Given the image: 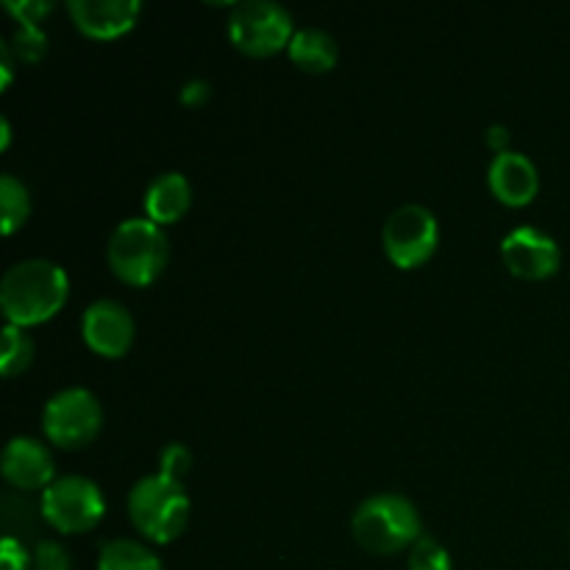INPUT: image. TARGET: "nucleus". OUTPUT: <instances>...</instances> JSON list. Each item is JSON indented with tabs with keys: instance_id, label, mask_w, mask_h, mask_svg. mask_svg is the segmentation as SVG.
Listing matches in <instances>:
<instances>
[{
	"instance_id": "1",
	"label": "nucleus",
	"mask_w": 570,
	"mask_h": 570,
	"mask_svg": "<svg viewBox=\"0 0 570 570\" xmlns=\"http://www.w3.org/2000/svg\"><path fill=\"white\" fill-rule=\"evenodd\" d=\"M70 295V278L56 262L26 259L9 267L0 282V309L9 326L31 328L61 312Z\"/></svg>"
},
{
	"instance_id": "2",
	"label": "nucleus",
	"mask_w": 570,
	"mask_h": 570,
	"mask_svg": "<svg viewBox=\"0 0 570 570\" xmlns=\"http://www.w3.org/2000/svg\"><path fill=\"white\" fill-rule=\"evenodd\" d=\"M351 534L367 554L393 557L412 549L423 538L421 515H417V507L404 495L379 493L356 507L351 518Z\"/></svg>"
},
{
	"instance_id": "3",
	"label": "nucleus",
	"mask_w": 570,
	"mask_h": 570,
	"mask_svg": "<svg viewBox=\"0 0 570 570\" xmlns=\"http://www.w3.org/2000/svg\"><path fill=\"white\" fill-rule=\"evenodd\" d=\"M128 518L150 543H173L181 538L189 523V499L184 484L165 473L139 479L128 493Z\"/></svg>"
},
{
	"instance_id": "4",
	"label": "nucleus",
	"mask_w": 570,
	"mask_h": 570,
	"mask_svg": "<svg viewBox=\"0 0 570 570\" xmlns=\"http://www.w3.org/2000/svg\"><path fill=\"white\" fill-rule=\"evenodd\" d=\"M106 259H109L111 273L122 284L148 287L165 273L167 259H170L165 228L150 223L148 217L122 220L111 232L109 245H106Z\"/></svg>"
},
{
	"instance_id": "5",
	"label": "nucleus",
	"mask_w": 570,
	"mask_h": 570,
	"mask_svg": "<svg viewBox=\"0 0 570 570\" xmlns=\"http://www.w3.org/2000/svg\"><path fill=\"white\" fill-rule=\"evenodd\" d=\"M228 37L234 48L245 56H254V59L276 56L293 42V14L273 0L237 3L228 17Z\"/></svg>"
},
{
	"instance_id": "6",
	"label": "nucleus",
	"mask_w": 570,
	"mask_h": 570,
	"mask_svg": "<svg viewBox=\"0 0 570 570\" xmlns=\"http://www.w3.org/2000/svg\"><path fill=\"white\" fill-rule=\"evenodd\" d=\"M106 501L87 476H61L42 490L39 515L61 534H87L104 521Z\"/></svg>"
},
{
	"instance_id": "7",
	"label": "nucleus",
	"mask_w": 570,
	"mask_h": 570,
	"mask_svg": "<svg viewBox=\"0 0 570 570\" xmlns=\"http://www.w3.org/2000/svg\"><path fill=\"white\" fill-rule=\"evenodd\" d=\"M104 426V410L98 399L83 387H67L45 404V438L65 451H78L92 443Z\"/></svg>"
},
{
	"instance_id": "8",
	"label": "nucleus",
	"mask_w": 570,
	"mask_h": 570,
	"mask_svg": "<svg viewBox=\"0 0 570 570\" xmlns=\"http://www.w3.org/2000/svg\"><path fill=\"white\" fill-rule=\"evenodd\" d=\"M440 228L432 212L421 204H404L387 217L382 232L384 254L401 271L426 265L438 250Z\"/></svg>"
},
{
	"instance_id": "9",
	"label": "nucleus",
	"mask_w": 570,
	"mask_h": 570,
	"mask_svg": "<svg viewBox=\"0 0 570 570\" xmlns=\"http://www.w3.org/2000/svg\"><path fill=\"white\" fill-rule=\"evenodd\" d=\"M81 337L87 348L104 360H120L131 351L134 337H137V323L120 301H95L83 309Z\"/></svg>"
},
{
	"instance_id": "10",
	"label": "nucleus",
	"mask_w": 570,
	"mask_h": 570,
	"mask_svg": "<svg viewBox=\"0 0 570 570\" xmlns=\"http://www.w3.org/2000/svg\"><path fill=\"white\" fill-rule=\"evenodd\" d=\"M501 259H504L507 271L523 282H546L562 265L560 245L549 234L532 226L507 234L501 243Z\"/></svg>"
},
{
	"instance_id": "11",
	"label": "nucleus",
	"mask_w": 570,
	"mask_h": 570,
	"mask_svg": "<svg viewBox=\"0 0 570 570\" xmlns=\"http://www.w3.org/2000/svg\"><path fill=\"white\" fill-rule=\"evenodd\" d=\"M0 471L3 479L11 488L22 490H45L56 482L53 473V454L48 451V445L39 443L33 438H14L9 440L3 451V462H0Z\"/></svg>"
},
{
	"instance_id": "12",
	"label": "nucleus",
	"mask_w": 570,
	"mask_h": 570,
	"mask_svg": "<svg viewBox=\"0 0 570 570\" xmlns=\"http://www.w3.org/2000/svg\"><path fill=\"white\" fill-rule=\"evenodd\" d=\"M70 17L89 39H117L131 31L142 6L137 0H72Z\"/></svg>"
},
{
	"instance_id": "13",
	"label": "nucleus",
	"mask_w": 570,
	"mask_h": 570,
	"mask_svg": "<svg viewBox=\"0 0 570 570\" xmlns=\"http://www.w3.org/2000/svg\"><path fill=\"white\" fill-rule=\"evenodd\" d=\"M488 184L490 193L501 204L512 206V209H521V206H529L538 198L540 176L538 167H534V161L529 156L518 154V150H507V154L495 156L490 161Z\"/></svg>"
},
{
	"instance_id": "14",
	"label": "nucleus",
	"mask_w": 570,
	"mask_h": 570,
	"mask_svg": "<svg viewBox=\"0 0 570 570\" xmlns=\"http://www.w3.org/2000/svg\"><path fill=\"white\" fill-rule=\"evenodd\" d=\"M193 204V187L181 173H161L145 193V215L156 226H173L181 220Z\"/></svg>"
},
{
	"instance_id": "15",
	"label": "nucleus",
	"mask_w": 570,
	"mask_h": 570,
	"mask_svg": "<svg viewBox=\"0 0 570 570\" xmlns=\"http://www.w3.org/2000/svg\"><path fill=\"white\" fill-rule=\"evenodd\" d=\"M287 50L289 61H293L298 70L312 72V76H323V72L334 70L340 59L334 37L332 33L321 31V28H301V31H295Z\"/></svg>"
},
{
	"instance_id": "16",
	"label": "nucleus",
	"mask_w": 570,
	"mask_h": 570,
	"mask_svg": "<svg viewBox=\"0 0 570 570\" xmlns=\"http://www.w3.org/2000/svg\"><path fill=\"white\" fill-rule=\"evenodd\" d=\"M98 570H161V562L137 540H111L100 549Z\"/></svg>"
},
{
	"instance_id": "17",
	"label": "nucleus",
	"mask_w": 570,
	"mask_h": 570,
	"mask_svg": "<svg viewBox=\"0 0 570 570\" xmlns=\"http://www.w3.org/2000/svg\"><path fill=\"white\" fill-rule=\"evenodd\" d=\"M0 215H3V234L11 237L20 232L31 217V195H28L26 184L17 181L14 176H0Z\"/></svg>"
},
{
	"instance_id": "18",
	"label": "nucleus",
	"mask_w": 570,
	"mask_h": 570,
	"mask_svg": "<svg viewBox=\"0 0 570 570\" xmlns=\"http://www.w3.org/2000/svg\"><path fill=\"white\" fill-rule=\"evenodd\" d=\"M33 362V343L26 328H17L6 323L3 328V354H0V373L6 379H14L26 373Z\"/></svg>"
},
{
	"instance_id": "19",
	"label": "nucleus",
	"mask_w": 570,
	"mask_h": 570,
	"mask_svg": "<svg viewBox=\"0 0 570 570\" xmlns=\"http://www.w3.org/2000/svg\"><path fill=\"white\" fill-rule=\"evenodd\" d=\"M410 570H454L451 568V554L445 551L443 543L423 534L415 546L410 549Z\"/></svg>"
},
{
	"instance_id": "20",
	"label": "nucleus",
	"mask_w": 570,
	"mask_h": 570,
	"mask_svg": "<svg viewBox=\"0 0 570 570\" xmlns=\"http://www.w3.org/2000/svg\"><path fill=\"white\" fill-rule=\"evenodd\" d=\"M33 554V570H72V560L67 549L56 540H39Z\"/></svg>"
},
{
	"instance_id": "21",
	"label": "nucleus",
	"mask_w": 570,
	"mask_h": 570,
	"mask_svg": "<svg viewBox=\"0 0 570 570\" xmlns=\"http://www.w3.org/2000/svg\"><path fill=\"white\" fill-rule=\"evenodd\" d=\"M159 465H161L159 473L181 482V479L189 473V468H193V451H189L184 443H170L159 454Z\"/></svg>"
},
{
	"instance_id": "22",
	"label": "nucleus",
	"mask_w": 570,
	"mask_h": 570,
	"mask_svg": "<svg viewBox=\"0 0 570 570\" xmlns=\"http://www.w3.org/2000/svg\"><path fill=\"white\" fill-rule=\"evenodd\" d=\"M45 50H48V39H45L42 31H39V26H22V31L17 33L14 39L17 59L33 65V61L42 59Z\"/></svg>"
},
{
	"instance_id": "23",
	"label": "nucleus",
	"mask_w": 570,
	"mask_h": 570,
	"mask_svg": "<svg viewBox=\"0 0 570 570\" xmlns=\"http://www.w3.org/2000/svg\"><path fill=\"white\" fill-rule=\"evenodd\" d=\"M0 570H33V554L17 538H6L0 546Z\"/></svg>"
},
{
	"instance_id": "24",
	"label": "nucleus",
	"mask_w": 570,
	"mask_h": 570,
	"mask_svg": "<svg viewBox=\"0 0 570 570\" xmlns=\"http://www.w3.org/2000/svg\"><path fill=\"white\" fill-rule=\"evenodd\" d=\"M6 9L17 17V22L22 26H39L42 17H48L53 11V3H31V0H22V3H6Z\"/></svg>"
},
{
	"instance_id": "25",
	"label": "nucleus",
	"mask_w": 570,
	"mask_h": 570,
	"mask_svg": "<svg viewBox=\"0 0 570 570\" xmlns=\"http://www.w3.org/2000/svg\"><path fill=\"white\" fill-rule=\"evenodd\" d=\"M212 89L209 83L200 81V78H195V81H189L187 87L181 89V104L184 106H193V109H198V106H204L206 100H209Z\"/></svg>"
},
{
	"instance_id": "26",
	"label": "nucleus",
	"mask_w": 570,
	"mask_h": 570,
	"mask_svg": "<svg viewBox=\"0 0 570 570\" xmlns=\"http://www.w3.org/2000/svg\"><path fill=\"white\" fill-rule=\"evenodd\" d=\"M484 142H488L490 150H495V156L507 154V150H510V128H507V126H490Z\"/></svg>"
},
{
	"instance_id": "27",
	"label": "nucleus",
	"mask_w": 570,
	"mask_h": 570,
	"mask_svg": "<svg viewBox=\"0 0 570 570\" xmlns=\"http://www.w3.org/2000/svg\"><path fill=\"white\" fill-rule=\"evenodd\" d=\"M9 139H11V128L6 117H0V148H9Z\"/></svg>"
}]
</instances>
